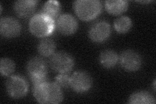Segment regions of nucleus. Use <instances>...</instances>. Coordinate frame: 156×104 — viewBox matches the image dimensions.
Instances as JSON below:
<instances>
[{
  "mask_svg": "<svg viewBox=\"0 0 156 104\" xmlns=\"http://www.w3.org/2000/svg\"><path fill=\"white\" fill-rule=\"evenodd\" d=\"M140 2V3H149V2H151L150 1H144V2Z\"/></svg>",
  "mask_w": 156,
  "mask_h": 104,
  "instance_id": "21",
  "label": "nucleus"
},
{
  "mask_svg": "<svg viewBox=\"0 0 156 104\" xmlns=\"http://www.w3.org/2000/svg\"><path fill=\"white\" fill-rule=\"evenodd\" d=\"M8 95L12 98L18 99L25 96L29 90V84L21 76L14 75L9 77L6 82Z\"/></svg>",
  "mask_w": 156,
  "mask_h": 104,
  "instance_id": "5",
  "label": "nucleus"
},
{
  "mask_svg": "<svg viewBox=\"0 0 156 104\" xmlns=\"http://www.w3.org/2000/svg\"><path fill=\"white\" fill-rule=\"evenodd\" d=\"M55 27V21L41 13L34 15L29 23V31L37 37L49 36L53 33Z\"/></svg>",
  "mask_w": 156,
  "mask_h": 104,
  "instance_id": "2",
  "label": "nucleus"
},
{
  "mask_svg": "<svg viewBox=\"0 0 156 104\" xmlns=\"http://www.w3.org/2000/svg\"><path fill=\"white\" fill-rule=\"evenodd\" d=\"M92 85V79L85 71H76L70 76V87L76 92H85L91 88Z\"/></svg>",
  "mask_w": 156,
  "mask_h": 104,
  "instance_id": "7",
  "label": "nucleus"
},
{
  "mask_svg": "<svg viewBox=\"0 0 156 104\" xmlns=\"http://www.w3.org/2000/svg\"><path fill=\"white\" fill-rule=\"evenodd\" d=\"M15 70V64L11 59L2 58L0 61V72L3 76L11 75Z\"/></svg>",
  "mask_w": 156,
  "mask_h": 104,
  "instance_id": "19",
  "label": "nucleus"
},
{
  "mask_svg": "<svg viewBox=\"0 0 156 104\" xmlns=\"http://www.w3.org/2000/svg\"><path fill=\"white\" fill-rule=\"evenodd\" d=\"M55 83L60 88L70 87V76L66 73H60L55 78Z\"/></svg>",
  "mask_w": 156,
  "mask_h": 104,
  "instance_id": "20",
  "label": "nucleus"
},
{
  "mask_svg": "<svg viewBox=\"0 0 156 104\" xmlns=\"http://www.w3.org/2000/svg\"><path fill=\"white\" fill-rule=\"evenodd\" d=\"M115 30L119 33H128L132 27L131 19L126 16H120L116 18L114 22Z\"/></svg>",
  "mask_w": 156,
  "mask_h": 104,
  "instance_id": "18",
  "label": "nucleus"
},
{
  "mask_svg": "<svg viewBox=\"0 0 156 104\" xmlns=\"http://www.w3.org/2000/svg\"><path fill=\"white\" fill-rule=\"evenodd\" d=\"M61 9V8L59 2L50 0L44 4L41 13L45 14L55 21L60 16Z\"/></svg>",
  "mask_w": 156,
  "mask_h": 104,
  "instance_id": "15",
  "label": "nucleus"
},
{
  "mask_svg": "<svg viewBox=\"0 0 156 104\" xmlns=\"http://www.w3.org/2000/svg\"><path fill=\"white\" fill-rule=\"evenodd\" d=\"M50 64L51 68L59 73H68L74 66V59L68 53L58 52L51 56Z\"/></svg>",
  "mask_w": 156,
  "mask_h": 104,
  "instance_id": "6",
  "label": "nucleus"
},
{
  "mask_svg": "<svg viewBox=\"0 0 156 104\" xmlns=\"http://www.w3.org/2000/svg\"><path fill=\"white\" fill-rule=\"evenodd\" d=\"M38 3L35 0H19L14 4V10L20 17H28L35 12Z\"/></svg>",
  "mask_w": 156,
  "mask_h": 104,
  "instance_id": "12",
  "label": "nucleus"
},
{
  "mask_svg": "<svg viewBox=\"0 0 156 104\" xmlns=\"http://www.w3.org/2000/svg\"><path fill=\"white\" fill-rule=\"evenodd\" d=\"M58 31L64 35H70L77 31L78 23L76 18L70 14H62L57 20Z\"/></svg>",
  "mask_w": 156,
  "mask_h": 104,
  "instance_id": "10",
  "label": "nucleus"
},
{
  "mask_svg": "<svg viewBox=\"0 0 156 104\" xmlns=\"http://www.w3.org/2000/svg\"><path fill=\"white\" fill-rule=\"evenodd\" d=\"M99 59L102 66L105 68H111L118 63L119 56L112 49H105L100 53Z\"/></svg>",
  "mask_w": 156,
  "mask_h": 104,
  "instance_id": "16",
  "label": "nucleus"
},
{
  "mask_svg": "<svg viewBox=\"0 0 156 104\" xmlns=\"http://www.w3.org/2000/svg\"><path fill=\"white\" fill-rule=\"evenodd\" d=\"M106 11L113 15H119L128 8V2L126 0H109L105 2Z\"/></svg>",
  "mask_w": 156,
  "mask_h": 104,
  "instance_id": "13",
  "label": "nucleus"
},
{
  "mask_svg": "<svg viewBox=\"0 0 156 104\" xmlns=\"http://www.w3.org/2000/svg\"><path fill=\"white\" fill-rule=\"evenodd\" d=\"M55 44L51 38H44L38 45V52L43 57L51 56L55 52Z\"/></svg>",
  "mask_w": 156,
  "mask_h": 104,
  "instance_id": "17",
  "label": "nucleus"
},
{
  "mask_svg": "<svg viewBox=\"0 0 156 104\" xmlns=\"http://www.w3.org/2000/svg\"><path fill=\"white\" fill-rule=\"evenodd\" d=\"M155 98L152 94L147 91H137L133 93L129 99V103L134 104H154Z\"/></svg>",
  "mask_w": 156,
  "mask_h": 104,
  "instance_id": "14",
  "label": "nucleus"
},
{
  "mask_svg": "<svg viewBox=\"0 0 156 104\" xmlns=\"http://www.w3.org/2000/svg\"><path fill=\"white\" fill-rule=\"evenodd\" d=\"M74 9L81 20L89 21L100 14L102 4L98 0H78L74 3Z\"/></svg>",
  "mask_w": 156,
  "mask_h": 104,
  "instance_id": "3",
  "label": "nucleus"
},
{
  "mask_svg": "<svg viewBox=\"0 0 156 104\" xmlns=\"http://www.w3.org/2000/svg\"><path fill=\"white\" fill-rule=\"evenodd\" d=\"M111 29L110 25L104 21L98 22L92 26L89 32V37L94 42L105 41L111 35Z\"/></svg>",
  "mask_w": 156,
  "mask_h": 104,
  "instance_id": "11",
  "label": "nucleus"
},
{
  "mask_svg": "<svg viewBox=\"0 0 156 104\" xmlns=\"http://www.w3.org/2000/svg\"><path fill=\"white\" fill-rule=\"evenodd\" d=\"M122 67L129 72H135L142 66L143 59L140 54L134 50L128 49L122 53L120 57Z\"/></svg>",
  "mask_w": 156,
  "mask_h": 104,
  "instance_id": "8",
  "label": "nucleus"
},
{
  "mask_svg": "<svg viewBox=\"0 0 156 104\" xmlns=\"http://www.w3.org/2000/svg\"><path fill=\"white\" fill-rule=\"evenodd\" d=\"M21 24L16 19L11 17L2 18L0 20V33L5 38H14L21 33Z\"/></svg>",
  "mask_w": 156,
  "mask_h": 104,
  "instance_id": "9",
  "label": "nucleus"
},
{
  "mask_svg": "<svg viewBox=\"0 0 156 104\" xmlns=\"http://www.w3.org/2000/svg\"><path fill=\"white\" fill-rule=\"evenodd\" d=\"M27 72L33 85L48 81V65L46 61L41 57H33L28 61Z\"/></svg>",
  "mask_w": 156,
  "mask_h": 104,
  "instance_id": "4",
  "label": "nucleus"
},
{
  "mask_svg": "<svg viewBox=\"0 0 156 104\" xmlns=\"http://www.w3.org/2000/svg\"><path fill=\"white\" fill-rule=\"evenodd\" d=\"M33 86V96L38 103L57 104L63 100L61 89L55 82L46 81Z\"/></svg>",
  "mask_w": 156,
  "mask_h": 104,
  "instance_id": "1",
  "label": "nucleus"
}]
</instances>
